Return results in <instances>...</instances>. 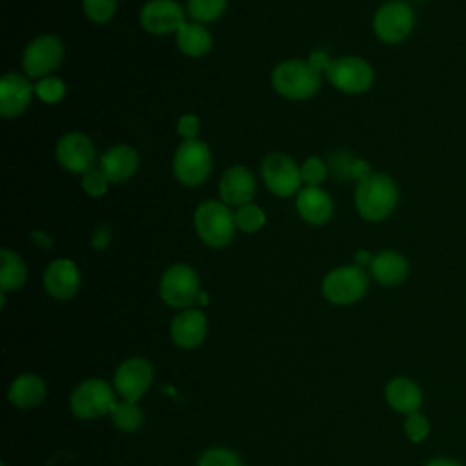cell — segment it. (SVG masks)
I'll use <instances>...</instances> for the list:
<instances>
[{"label":"cell","instance_id":"1","mask_svg":"<svg viewBox=\"0 0 466 466\" xmlns=\"http://www.w3.org/2000/svg\"><path fill=\"white\" fill-rule=\"evenodd\" d=\"M355 209L368 222H380L388 218L399 202V189L391 177L384 173H371L355 187Z\"/></svg>","mask_w":466,"mask_h":466},{"label":"cell","instance_id":"2","mask_svg":"<svg viewBox=\"0 0 466 466\" xmlns=\"http://www.w3.org/2000/svg\"><path fill=\"white\" fill-rule=\"evenodd\" d=\"M271 87L282 98L308 100L320 89V73L315 71L308 60L289 58L273 67Z\"/></svg>","mask_w":466,"mask_h":466},{"label":"cell","instance_id":"3","mask_svg":"<svg viewBox=\"0 0 466 466\" xmlns=\"http://www.w3.org/2000/svg\"><path fill=\"white\" fill-rule=\"evenodd\" d=\"M193 224L198 238L209 248H226L231 244L237 231L235 211H231L222 200L215 198L204 200L197 206Z\"/></svg>","mask_w":466,"mask_h":466},{"label":"cell","instance_id":"4","mask_svg":"<svg viewBox=\"0 0 466 466\" xmlns=\"http://www.w3.org/2000/svg\"><path fill=\"white\" fill-rule=\"evenodd\" d=\"M213 169V155L204 140H182L173 153V175L187 187L204 184Z\"/></svg>","mask_w":466,"mask_h":466},{"label":"cell","instance_id":"5","mask_svg":"<svg viewBox=\"0 0 466 466\" xmlns=\"http://www.w3.org/2000/svg\"><path fill=\"white\" fill-rule=\"evenodd\" d=\"M158 291L167 306L187 309L200 297L198 273L187 264H173L160 277Z\"/></svg>","mask_w":466,"mask_h":466},{"label":"cell","instance_id":"6","mask_svg":"<svg viewBox=\"0 0 466 466\" xmlns=\"http://www.w3.org/2000/svg\"><path fill=\"white\" fill-rule=\"evenodd\" d=\"M368 291V273L364 268L339 266L331 269L322 280V295L331 304L346 306L362 299Z\"/></svg>","mask_w":466,"mask_h":466},{"label":"cell","instance_id":"7","mask_svg":"<svg viewBox=\"0 0 466 466\" xmlns=\"http://www.w3.org/2000/svg\"><path fill=\"white\" fill-rule=\"evenodd\" d=\"M328 82L346 95L366 93L375 78L373 67L360 56L333 58L326 69Z\"/></svg>","mask_w":466,"mask_h":466},{"label":"cell","instance_id":"8","mask_svg":"<svg viewBox=\"0 0 466 466\" xmlns=\"http://www.w3.org/2000/svg\"><path fill=\"white\" fill-rule=\"evenodd\" d=\"M373 33L384 44H400L410 36L415 25L413 9L402 0L382 4L373 15Z\"/></svg>","mask_w":466,"mask_h":466},{"label":"cell","instance_id":"9","mask_svg":"<svg viewBox=\"0 0 466 466\" xmlns=\"http://www.w3.org/2000/svg\"><path fill=\"white\" fill-rule=\"evenodd\" d=\"M64 60V44L56 35L33 38L22 53V71L27 78L49 76Z\"/></svg>","mask_w":466,"mask_h":466},{"label":"cell","instance_id":"10","mask_svg":"<svg viewBox=\"0 0 466 466\" xmlns=\"http://www.w3.org/2000/svg\"><path fill=\"white\" fill-rule=\"evenodd\" d=\"M260 173L266 187L280 198H288L297 191H300V184H302L300 166L284 153L275 151L266 155L260 164Z\"/></svg>","mask_w":466,"mask_h":466},{"label":"cell","instance_id":"11","mask_svg":"<svg viewBox=\"0 0 466 466\" xmlns=\"http://www.w3.org/2000/svg\"><path fill=\"white\" fill-rule=\"evenodd\" d=\"M113 388L102 379H87L80 382L69 399L71 411L80 419H96L109 413L115 404Z\"/></svg>","mask_w":466,"mask_h":466},{"label":"cell","instance_id":"12","mask_svg":"<svg viewBox=\"0 0 466 466\" xmlns=\"http://www.w3.org/2000/svg\"><path fill=\"white\" fill-rule=\"evenodd\" d=\"M55 157L58 164L75 175H84L86 171L96 167V149L93 140L80 131H69L62 135L55 147Z\"/></svg>","mask_w":466,"mask_h":466},{"label":"cell","instance_id":"13","mask_svg":"<svg viewBox=\"0 0 466 466\" xmlns=\"http://www.w3.org/2000/svg\"><path fill=\"white\" fill-rule=\"evenodd\" d=\"M138 22L149 35H169L186 24V11L175 0H149L140 7Z\"/></svg>","mask_w":466,"mask_h":466},{"label":"cell","instance_id":"14","mask_svg":"<svg viewBox=\"0 0 466 466\" xmlns=\"http://www.w3.org/2000/svg\"><path fill=\"white\" fill-rule=\"evenodd\" d=\"M153 380V368L146 359L131 357L124 360L115 371V390L124 400L137 402Z\"/></svg>","mask_w":466,"mask_h":466},{"label":"cell","instance_id":"15","mask_svg":"<svg viewBox=\"0 0 466 466\" xmlns=\"http://www.w3.org/2000/svg\"><path fill=\"white\" fill-rule=\"evenodd\" d=\"M35 95V86L25 75L5 73L0 78V115L4 118H15L22 115Z\"/></svg>","mask_w":466,"mask_h":466},{"label":"cell","instance_id":"16","mask_svg":"<svg viewBox=\"0 0 466 466\" xmlns=\"http://www.w3.org/2000/svg\"><path fill=\"white\" fill-rule=\"evenodd\" d=\"M257 191V182L253 173L240 164L229 166L218 182V195L224 204L229 208H240L244 204H249L255 197Z\"/></svg>","mask_w":466,"mask_h":466},{"label":"cell","instance_id":"17","mask_svg":"<svg viewBox=\"0 0 466 466\" xmlns=\"http://www.w3.org/2000/svg\"><path fill=\"white\" fill-rule=\"evenodd\" d=\"M140 157L138 151L127 144H116L104 151L98 160L100 171L106 175L109 184L127 182L138 169Z\"/></svg>","mask_w":466,"mask_h":466},{"label":"cell","instance_id":"18","mask_svg":"<svg viewBox=\"0 0 466 466\" xmlns=\"http://www.w3.org/2000/svg\"><path fill=\"white\" fill-rule=\"evenodd\" d=\"M42 282L51 297L58 300L71 299L76 295L80 288L78 266L69 258H56L46 268Z\"/></svg>","mask_w":466,"mask_h":466},{"label":"cell","instance_id":"19","mask_svg":"<svg viewBox=\"0 0 466 466\" xmlns=\"http://www.w3.org/2000/svg\"><path fill=\"white\" fill-rule=\"evenodd\" d=\"M295 208L304 222L322 226L333 215V198L320 186H306L297 193Z\"/></svg>","mask_w":466,"mask_h":466},{"label":"cell","instance_id":"20","mask_svg":"<svg viewBox=\"0 0 466 466\" xmlns=\"http://www.w3.org/2000/svg\"><path fill=\"white\" fill-rule=\"evenodd\" d=\"M206 331H208V322H206V315L200 309H182L173 320H171V340L184 348V350H191L197 348L204 339H206Z\"/></svg>","mask_w":466,"mask_h":466},{"label":"cell","instance_id":"21","mask_svg":"<svg viewBox=\"0 0 466 466\" xmlns=\"http://www.w3.org/2000/svg\"><path fill=\"white\" fill-rule=\"evenodd\" d=\"M371 277L382 286H397L406 280L410 273V264L404 255L393 249H384L373 255L370 264Z\"/></svg>","mask_w":466,"mask_h":466},{"label":"cell","instance_id":"22","mask_svg":"<svg viewBox=\"0 0 466 466\" xmlns=\"http://www.w3.org/2000/svg\"><path fill=\"white\" fill-rule=\"evenodd\" d=\"M388 404L404 415H411L419 411L422 404V391L420 388L408 377H395L386 384L384 390Z\"/></svg>","mask_w":466,"mask_h":466},{"label":"cell","instance_id":"23","mask_svg":"<svg viewBox=\"0 0 466 466\" xmlns=\"http://www.w3.org/2000/svg\"><path fill=\"white\" fill-rule=\"evenodd\" d=\"M175 38H177L178 51L191 58L208 55L213 46L211 33L208 31V27L204 24H198V22H186L175 33Z\"/></svg>","mask_w":466,"mask_h":466},{"label":"cell","instance_id":"24","mask_svg":"<svg viewBox=\"0 0 466 466\" xmlns=\"http://www.w3.org/2000/svg\"><path fill=\"white\" fill-rule=\"evenodd\" d=\"M7 397L16 408H35L46 397V384L38 375L24 373L11 382Z\"/></svg>","mask_w":466,"mask_h":466},{"label":"cell","instance_id":"25","mask_svg":"<svg viewBox=\"0 0 466 466\" xmlns=\"http://www.w3.org/2000/svg\"><path fill=\"white\" fill-rule=\"evenodd\" d=\"M2 269H0V288L2 291H15L22 288L27 280V266L22 257L7 248L0 251Z\"/></svg>","mask_w":466,"mask_h":466},{"label":"cell","instance_id":"26","mask_svg":"<svg viewBox=\"0 0 466 466\" xmlns=\"http://www.w3.org/2000/svg\"><path fill=\"white\" fill-rule=\"evenodd\" d=\"M109 415H111V422L124 431H135L137 428H140V424L144 420L142 410L135 402H129V400L115 402Z\"/></svg>","mask_w":466,"mask_h":466},{"label":"cell","instance_id":"27","mask_svg":"<svg viewBox=\"0 0 466 466\" xmlns=\"http://www.w3.org/2000/svg\"><path fill=\"white\" fill-rule=\"evenodd\" d=\"M228 7V0H187L186 13L198 24H211L218 20Z\"/></svg>","mask_w":466,"mask_h":466},{"label":"cell","instance_id":"28","mask_svg":"<svg viewBox=\"0 0 466 466\" xmlns=\"http://www.w3.org/2000/svg\"><path fill=\"white\" fill-rule=\"evenodd\" d=\"M235 224L237 229H240L242 233H257L266 224V213L260 206L253 202L244 204L235 211Z\"/></svg>","mask_w":466,"mask_h":466},{"label":"cell","instance_id":"29","mask_svg":"<svg viewBox=\"0 0 466 466\" xmlns=\"http://www.w3.org/2000/svg\"><path fill=\"white\" fill-rule=\"evenodd\" d=\"M35 95L44 104H58L66 96V84L58 76H44L35 84Z\"/></svg>","mask_w":466,"mask_h":466},{"label":"cell","instance_id":"30","mask_svg":"<svg viewBox=\"0 0 466 466\" xmlns=\"http://www.w3.org/2000/svg\"><path fill=\"white\" fill-rule=\"evenodd\" d=\"M82 11L93 24H107L116 13V0H82Z\"/></svg>","mask_w":466,"mask_h":466},{"label":"cell","instance_id":"31","mask_svg":"<svg viewBox=\"0 0 466 466\" xmlns=\"http://www.w3.org/2000/svg\"><path fill=\"white\" fill-rule=\"evenodd\" d=\"M198 466H244V462L228 448H209L202 453Z\"/></svg>","mask_w":466,"mask_h":466},{"label":"cell","instance_id":"32","mask_svg":"<svg viewBox=\"0 0 466 466\" xmlns=\"http://www.w3.org/2000/svg\"><path fill=\"white\" fill-rule=\"evenodd\" d=\"M300 173L306 186H320L328 177V166L319 157H308L300 166Z\"/></svg>","mask_w":466,"mask_h":466},{"label":"cell","instance_id":"33","mask_svg":"<svg viewBox=\"0 0 466 466\" xmlns=\"http://www.w3.org/2000/svg\"><path fill=\"white\" fill-rule=\"evenodd\" d=\"M80 186L84 189V193H87L89 197L93 198H98V197H104L106 191H107V186H109V180L106 178V175L100 171V167H93L89 171H86L82 175V180H80Z\"/></svg>","mask_w":466,"mask_h":466},{"label":"cell","instance_id":"34","mask_svg":"<svg viewBox=\"0 0 466 466\" xmlns=\"http://www.w3.org/2000/svg\"><path fill=\"white\" fill-rule=\"evenodd\" d=\"M404 433L411 442H422L430 435V420L426 415L415 411L404 420Z\"/></svg>","mask_w":466,"mask_h":466},{"label":"cell","instance_id":"35","mask_svg":"<svg viewBox=\"0 0 466 466\" xmlns=\"http://www.w3.org/2000/svg\"><path fill=\"white\" fill-rule=\"evenodd\" d=\"M177 133L182 140H193L200 133V118L193 113H186L177 120Z\"/></svg>","mask_w":466,"mask_h":466},{"label":"cell","instance_id":"36","mask_svg":"<svg viewBox=\"0 0 466 466\" xmlns=\"http://www.w3.org/2000/svg\"><path fill=\"white\" fill-rule=\"evenodd\" d=\"M109 242H111V228L106 224L96 226L91 233V248L100 251V249H106Z\"/></svg>","mask_w":466,"mask_h":466},{"label":"cell","instance_id":"37","mask_svg":"<svg viewBox=\"0 0 466 466\" xmlns=\"http://www.w3.org/2000/svg\"><path fill=\"white\" fill-rule=\"evenodd\" d=\"M370 175H371V166H370V162H366V160H362V158H357V160H351V162H350L348 177H351V178H355L357 182H360V180H364V178L370 177Z\"/></svg>","mask_w":466,"mask_h":466},{"label":"cell","instance_id":"38","mask_svg":"<svg viewBox=\"0 0 466 466\" xmlns=\"http://www.w3.org/2000/svg\"><path fill=\"white\" fill-rule=\"evenodd\" d=\"M308 62H309V66H311L315 71L326 73V69H328L331 58L328 56L326 51H313V53L308 56Z\"/></svg>","mask_w":466,"mask_h":466},{"label":"cell","instance_id":"39","mask_svg":"<svg viewBox=\"0 0 466 466\" xmlns=\"http://www.w3.org/2000/svg\"><path fill=\"white\" fill-rule=\"evenodd\" d=\"M29 237H31L33 244H36V246L42 248V249H51V248H53V238H51L49 233H46L44 229H33V231L29 233Z\"/></svg>","mask_w":466,"mask_h":466},{"label":"cell","instance_id":"40","mask_svg":"<svg viewBox=\"0 0 466 466\" xmlns=\"http://www.w3.org/2000/svg\"><path fill=\"white\" fill-rule=\"evenodd\" d=\"M371 260H373V255H371L370 251L360 249V251H357V255H355V264H357V266H360V268L370 266V264H371Z\"/></svg>","mask_w":466,"mask_h":466},{"label":"cell","instance_id":"41","mask_svg":"<svg viewBox=\"0 0 466 466\" xmlns=\"http://www.w3.org/2000/svg\"><path fill=\"white\" fill-rule=\"evenodd\" d=\"M426 466H462V464L459 461H453V459L439 457V459H431L430 462H426Z\"/></svg>","mask_w":466,"mask_h":466},{"label":"cell","instance_id":"42","mask_svg":"<svg viewBox=\"0 0 466 466\" xmlns=\"http://www.w3.org/2000/svg\"><path fill=\"white\" fill-rule=\"evenodd\" d=\"M198 302H200V304H206V302H208V295H206V293H200Z\"/></svg>","mask_w":466,"mask_h":466},{"label":"cell","instance_id":"43","mask_svg":"<svg viewBox=\"0 0 466 466\" xmlns=\"http://www.w3.org/2000/svg\"><path fill=\"white\" fill-rule=\"evenodd\" d=\"M2 466H5V464H2Z\"/></svg>","mask_w":466,"mask_h":466}]
</instances>
